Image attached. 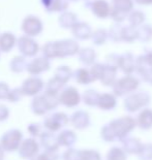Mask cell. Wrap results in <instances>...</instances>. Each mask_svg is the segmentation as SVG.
I'll use <instances>...</instances> for the list:
<instances>
[{"label":"cell","instance_id":"cell-1","mask_svg":"<svg viewBox=\"0 0 152 160\" xmlns=\"http://www.w3.org/2000/svg\"><path fill=\"white\" fill-rule=\"evenodd\" d=\"M22 29L29 35H36L42 31V23L35 17H28L25 19Z\"/></svg>","mask_w":152,"mask_h":160},{"label":"cell","instance_id":"cell-2","mask_svg":"<svg viewBox=\"0 0 152 160\" xmlns=\"http://www.w3.org/2000/svg\"><path fill=\"white\" fill-rule=\"evenodd\" d=\"M20 50L26 55H34L38 51V46L33 40L24 37V38L20 39Z\"/></svg>","mask_w":152,"mask_h":160},{"label":"cell","instance_id":"cell-3","mask_svg":"<svg viewBox=\"0 0 152 160\" xmlns=\"http://www.w3.org/2000/svg\"><path fill=\"white\" fill-rule=\"evenodd\" d=\"M42 85H43L42 81H39V80H35V79L28 80L25 82L23 91L27 94H34L42 88Z\"/></svg>","mask_w":152,"mask_h":160},{"label":"cell","instance_id":"cell-4","mask_svg":"<svg viewBox=\"0 0 152 160\" xmlns=\"http://www.w3.org/2000/svg\"><path fill=\"white\" fill-rule=\"evenodd\" d=\"M13 42H15V37L11 33H4L0 36V48L3 51L11 50L13 46Z\"/></svg>","mask_w":152,"mask_h":160},{"label":"cell","instance_id":"cell-5","mask_svg":"<svg viewBox=\"0 0 152 160\" xmlns=\"http://www.w3.org/2000/svg\"><path fill=\"white\" fill-rule=\"evenodd\" d=\"M19 138H20V134L18 133V131H15L13 133L5 135V138L3 141L4 147L8 148V150H13V148H16V146L19 142Z\"/></svg>","mask_w":152,"mask_h":160},{"label":"cell","instance_id":"cell-6","mask_svg":"<svg viewBox=\"0 0 152 160\" xmlns=\"http://www.w3.org/2000/svg\"><path fill=\"white\" fill-rule=\"evenodd\" d=\"M47 67H49V63L47 62L45 59H36L34 60L31 65L29 67V71L30 72H33V73H38L40 72V71L45 70Z\"/></svg>","mask_w":152,"mask_h":160},{"label":"cell","instance_id":"cell-7","mask_svg":"<svg viewBox=\"0 0 152 160\" xmlns=\"http://www.w3.org/2000/svg\"><path fill=\"white\" fill-rule=\"evenodd\" d=\"M30 148H36L35 144L33 142H27L24 144V146L22 147V155L29 156L33 154V150H30Z\"/></svg>","mask_w":152,"mask_h":160}]
</instances>
